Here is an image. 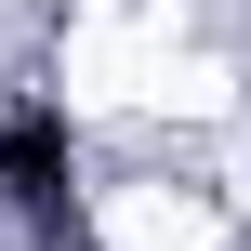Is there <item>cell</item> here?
I'll return each mask as SVG.
<instances>
[{
  "instance_id": "6da1fadb",
  "label": "cell",
  "mask_w": 251,
  "mask_h": 251,
  "mask_svg": "<svg viewBox=\"0 0 251 251\" xmlns=\"http://www.w3.org/2000/svg\"><path fill=\"white\" fill-rule=\"evenodd\" d=\"M66 159H79L66 146V106H13L0 119V199L13 212H66Z\"/></svg>"
}]
</instances>
